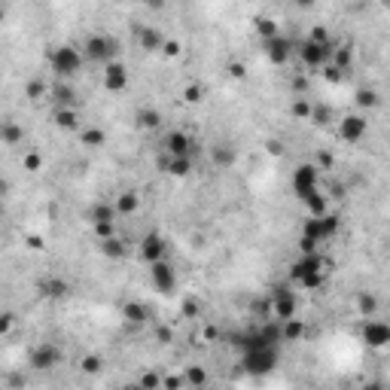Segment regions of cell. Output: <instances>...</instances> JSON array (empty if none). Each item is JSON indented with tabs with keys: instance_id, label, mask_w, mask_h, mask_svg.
<instances>
[{
	"instance_id": "6da1fadb",
	"label": "cell",
	"mask_w": 390,
	"mask_h": 390,
	"mask_svg": "<svg viewBox=\"0 0 390 390\" xmlns=\"http://www.w3.org/2000/svg\"><path fill=\"white\" fill-rule=\"evenodd\" d=\"M275 363H278V351H275V345H268V342L250 345V348L244 351V369L253 372V375H262V372L275 369Z\"/></svg>"
},
{
	"instance_id": "7a4b0ae2",
	"label": "cell",
	"mask_w": 390,
	"mask_h": 390,
	"mask_svg": "<svg viewBox=\"0 0 390 390\" xmlns=\"http://www.w3.org/2000/svg\"><path fill=\"white\" fill-rule=\"evenodd\" d=\"M79 64H82V58H79V52H76L73 46H58V49H52V55H49V67H52L58 76L76 73Z\"/></svg>"
},
{
	"instance_id": "3957f363",
	"label": "cell",
	"mask_w": 390,
	"mask_h": 390,
	"mask_svg": "<svg viewBox=\"0 0 390 390\" xmlns=\"http://www.w3.org/2000/svg\"><path fill=\"white\" fill-rule=\"evenodd\" d=\"M293 192L305 201L311 192H317V168L302 165L299 171H293Z\"/></svg>"
},
{
	"instance_id": "277c9868",
	"label": "cell",
	"mask_w": 390,
	"mask_h": 390,
	"mask_svg": "<svg viewBox=\"0 0 390 390\" xmlns=\"http://www.w3.org/2000/svg\"><path fill=\"white\" fill-rule=\"evenodd\" d=\"M58 348L55 345H49V342H43V345H37V348H31V357H27V363H31V369H37V372H46V369H52L55 363H58Z\"/></svg>"
},
{
	"instance_id": "5b68a950",
	"label": "cell",
	"mask_w": 390,
	"mask_h": 390,
	"mask_svg": "<svg viewBox=\"0 0 390 390\" xmlns=\"http://www.w3.org/2000/svg\"><path fill=\"white\" fill-rule=\"evenodd\" d=\"M149 278H153V287H156L159 293H171V290H174V284H177V278H174V268H171L165 259H156V262H149Z\"/></svg>"
},
{
	"instance_id": "8992f818",
	"label": "cell",
	"mask_w": 390,
	"mask_h": 390,
	"mask_svg": "<svg viewBox=\"0 0 390 390\" xmlns=\"http://www.w3.org/2000/svg\"><path fill=\"white\" fill-rule=\"evenodd\" d=\"M113 55H116V43H113L110 37L95 34V37L85 40V58H92V61H107V58H113Z\"/></svg>"
},
{
	"instance_id": "52a82bcc",
	"label": "cell",
	"mask_w": 390,
	"mask_h": 390,
	"mask_svg": "<svg viewBox=\"0 0 390 390\" xmlns=\"http://www.w3.org/2000/svg\"><path fill=\"white\" fill-rule=\"evenodd\" d=\"M265 55H268V61H272V64H284V61L293 55L290 40H287V37H281V34L268 37V40H265Z\"/></svg>"
},
{
	"instance_id": "ba28073f",
	"label": "cell",
	"mask_w": 390,
	"mask_h": 390,
	"mask_svg": "<svg viewBox=\"0 0 390 390\" xmlns=\"http://www.w3.org/2000/svg\"><path fill=\"white\" fill-rule=\"evenodd\" d=\"M339 134H342V140H351V143L360 140L366 134V119L363 116H345L339 125Z\"/></svg>"
},
{
	"instance_id": "9c48e42d",
	"label": "cell",
	"mask_w": 390,
	"mask_h": 390,
	"mask_svg": "<svg viewBox=\"0 0 390 390\" xmlns=\"http://www.w3.org/2000/svg\"><path fill=\"white\" fill-rule=\"evenodd\" d=\"M363 336H366V342H369L372 348H384L390 342V326L381 323V320H369L366 329H363Z\"/></svg>"
},
{
	"instance_id": "30bf717a",
	"label": "cell",
	"mask_w": 390,
	"mask_h": 390,
	"mask_svg": "<svg viewBox=\"0 0 390 390\" xmlns=\"http://www.w3.org/2000/svg\"><path fill=\"white\" fill-rule=\"evenodd\" d=\"M125 82H128V73H125V64H119V61H113V64L107 67V73H104V85H107L110 92H122V88H125Z\"/></svg>"
},
{
	"instance_id": "8fae6325",
	"label": "cell",
	"mask_w": 390,
	"mask_h": 390,
	"mask_svg": "<svg viewBox=\"0 0 390 390\" xmlns=\"http://www.w3.org/2000/svg\"><path fill=\"white\" fill-rule=\"evenodd\" d=\"M326 55H329V46H323V43H314V40H308V43L302 46V58H305V64H308V67H317V64H323V61H326Z\"/></svg>"
},
{
	"instance_id": "7c38bea8",
	"label": "cell",
	"mask_w": 390,
	"mask_h": 390,
	"mask_svg": "<svg viewBox=\"0 0 390 390\" xmlns=\"http://www.w3.org/2000/svg\"><path fill=\"white\" fill-rule=\"evenodd\" d=\"M165 146H168L171 156H192V140H189L183 131H171V134L165 137Z\"/></svg>"
},
{
	"instance_id": "4fadbf2b",
	"label": "cell",
	"mask_w": 390,
	"mask_h": 390,
	"mask_svg": "<svg viewBox=\"0 0 390 390\" xmlns=\"http://www.w3.org/2000/svg\"><path fill=\"white\" fill-rule=\"evenodd\" d=\"M140 256H143L146 262L162 259V256H165V241H162L159 235H146V238H143V244H140Z\"/></svg>"
},
{
	"instance_id": "5bb4252c",
	"label": "cell",
	"mask_w": 390,
	"mask_h": 390,
	"mask_svg": "<svg viewBox=\"0 0 390 390\" xmlns=\"http://www.w3.org/2000/svg\"><path fill=\"white\" fill-rule=\"evenodd\" d=\"M320 265H323V262H320V256H317V253H305V256H302V259L293 265V272H290V275H293L296 281H302L305 275H311V272H320Z\"/></svg>"
},
{
	"instance_id": "9a60e30c",
	"label": "cell",
	"mask_w": 390,
	"mask_h": 390,
	"mask_svg": "<svg viewBox=\"0 0 390 390\" xmlns=\"http://www.w3.org/2000/svg\"><path fill=\"white\" fill-rule=\"evenodd\" d=\"M293 311H296L293 293H290V290H278V296H275V314H278L281 320H287V317H293Z\"/></svg>"
},
{
	"instance_id": "2e32d148",
	"label": "cell",
	"mask_w": 390,
	"mask_h": 390,
	"mask_svg": "<svg viewBox=\"0 0 390 390\" xmlns=\"http://www.w3.org/2000/svg\"><path fill=\"white\" fill-rule=\"evenodd\" d=\"M0 140L9 143V146H15V143L24 140V128L18 122H0Z\"/></svg>"
},
{
	"instance_id": "e0dca14e",
	"label": "cell",
	"mask_w": 390,
	"mask_h": 390,
	"mask_svg": "<svg viewBox=\"0 0 390 390\" xmlns=\"http://www.w3.org/2000/svg\"><path fill=\"white\" fill-rule=\"evenodd\" d=\"M67 293H70V284H67V281H61V278L43 281V296H49V299H64Z\"/></svg>"
},
{
	"instance_id": "ac0fdd59",
	"label": "cell",
	"mask_w": 390,
	"mask_h": 390,
	"mask_svg": "<svg viewBox=\"0 0 390 390\" xmlns=\"http://www.w3.org/2000/svg\"><path fill=\"white\" fill-rule=\"evenodd\" d=\"M55 122H58V128H64V131H73L76 128V110L73 107H61L58 113H55Z\"/></svg>"
},
{
	"instance_id": "d6986e66",
	"label": "cell",
	"mask_w": 390,
	"mask_h": 390,
	"mask_svg": "<svg viewBox=\"0 0 390 390\" xmlns=\"http://www.w3.org/2000/svg\"><path fill=\"white\" fill-rule=\"evenodd\" d=\"M189 168H192V156H171L168 174H174V177H186Z\"/></svg>"
},
{
	"instance_id": "ffe728a7",
	"label": "cell",
	"mask_w": 390,
	"mask_h": 390,
	"mask_svg": "<svg viewBox=\"0 0 390 390\" xmlns=\"http://www.w3.org/2000/svg\"><path fill=\"white\" fill-rule=\"evenodd\" d=\"M101 250H104V256H110V259H122V256H125V244H122L119 238H104Z\"/></svg>"
},
{
	"instance_id": "44dd1931",
	"label": "cell",
	"mask_w": 390,
	"mask_h": 390,
	"mask_svg": "<svg viewBox=\"0 0 390 390\" xmlns=\"http://www.w3.org/2000/svg\"><path fill=\"white\" fill-rule=\"evenodd\" d=\"M113 207H116V214H134V211H137V195H134V192H125V195L116 198Z\"/></svg>"
},
{
	"instance_id": "7402d4cb",
	"label": "cell",
	"mask_w": 390,
	"mask_h": 390,
	"mask_svg": "<svg viewBox=\"0 0 390 390\" xmlns=\"http://www.w3.org/2000/svg\"><path fill=\"white\" fill-rule=\"evenodd\" d=\"M122 317H128L131 323H143L146 320V308L137 305V302H128V305H122Z\"/></svg>"
},
{
	"instance_id": "603a6c76",
	"label": "cell",
	"mask_w": 390,
	"mask_h": 390,
	"mask_svg": "<svg viewBox=\"0 0 390 390\" xmlns=\"http://www.w3.org/2000/svg\"><path fill=\"white\" fill-rule=\"evenodd\" d=\"M299 336H302V323L293 320V317H287V320H284V329H281V339H284V342H293V339H299Z\"/></svg>"
},
{
	"instance_id": "cb8c5ba5",
	"label": "cell",
	"mask_w": 390,
	"mask_h": 390,
	"mask_svg": "<svg viewBox=\"0 0 390 390\" xmlns=\"http://www.w3.org/2000/svg\"><path fill=\"white\" fill-rule=\"evenodd\" d=\"M214 162H217L220 168H229V165L235 162V149H232V146H217V149H214Z\"/></svg>"
},
{
	"instance_id": "d4e9b609",
	"label": "cell",
	"mask_w": 390,
	"mask_h": 390,
	"mask_svg": "<svg viewBox=\"0 0 390 390\" xmlns=\"http://www.w3.org/2000/svg\"><path fill=\"white\" fill-rule=\"evenodd\" d=\"M137 119H140V125H143V128H159V122H162V116H159L156 110H143Z\"/></svg>"
},
{
	"instance_id": "484cf974",
	"label": "cell",
	"mask_w": 390,
	"mask_h": 390,
	"mask_svg": "<svg viewBox=\"0 0 390 390\" xmlns=\"http://www.w3.org/2000/svg\"><path fill=\"white\" fill-rule=\"evenodd\" d=\"M113 217H116V207H107V204L95 207V223H113Z\"/></svg>"
},
{
	"instance_id": "4316f807",
	"label": "cell",
	"mask_w": 390,
	"mask_h": 390,
	"mask_svg": "<svg viewBox=\"0 0 390 390\" xmlns=\"http://www.w3.org/2000/svg\"><path fill=\"white\" fill-rule=\"evenodd\" d=\"M305 201H308V207H311V214H314V217H323V211H326V204H323V198H320L317 192H311V195H308Z\"/></svg>"
},
{
	"instance_id": "83f0119b",
	"label": "cell",
	"mask_w": 390,
	"mask_h": 390,
	"mask_svg": "<svg viewBox=\"0 0 390 390\" xmlns=\"http://www.w3.org/2000/svg\"><path fill=\"white\" fill-rule=\"evenodd\" d=\"M140 43H143L146 49H159V46H162V37H159L156 31H143V34H140Z\"/></svg>"
},
{
	"instance_id": "f1b7e54d",
	"label": "cell",
	"mask_w": 390,
	"mask_h": 390,
	"mask_svg": "<svg viewBox=\"0 0 390 390\" xmlns=\"http://www.w3.org/2000/svg\"><path fill=\"white\" fill-rule=\"evenodd\" d=\"M82 140H85V146H101V143H104V131H101V128H88Z\"/></svg>"
},
{
	"instance_id": "f546056e",
	"label": "cell",
	"mask_w": 390,
	"mask_h": 390,
	"mask_svg": "<svg viewBox=\"0 0 390 390\" xmlns=\"http://www.w3.org/2000/svg\"><path fill=\"white\" fill-rule=\"evenodd\" d=\"M55 95H58V101H61L64 107H73V98H76V95H73L67 85H58V88H55Z\"/></svg>"
},
{
	"instance_id": "4dcf8cb0",
	"label": "cell",
	"mask_w": 390,
	"mask_h": 390,
	"mask_svg": "<svg viewBox=\"0 0 390 390\" xmlns=\"http://www.w3.org/2000/svg\"><path fill=\"white\" fill-rule=\"evenodd\" d=\"M201 95H204V88H201V85H189V88H186V101H189V104L201 101Z\"/></svg>"
},
{
	"instance_id": "1f68e13d",
	"label": "cell",
	"mask_w": 390,
	"mask_h": 390,
	"mask_svg": "<svg viewBox=\"0 0 390 390\" xmlns=\"http://www.w3.org/2000/svg\"><path fill=\"white\" fill-rule=\"evenodd\" d=\"M259 34L268 40V37H275L278 34V27H275V21H259Z\"/></svg>"
},
{
	"instance_id": "d6a6232c",
	"label": "cell",
	"mask_w": 390,
	"mask_h": 390,
	"mask_svg": "<svg viewBox=\"0 0 390 390\" xmlns=\"http://www.w3.org/2000/svg\"><path fill=\"white\" fill-rule=\"evenodd\" d=\"M82 369H85V372H98V369H101V357H85V360H82Z\"/></svg>"
},
{
	"instance_id": "836d02e7",
	"label": "cell",
	"mask_w": 390,
	"mask_h": 390,
	"mask_svg": "<svg viewBox=\"0 0 390 390\" xmlns=\"http://www.w3.org/2000/svg\"><path fill=\"white\" fill-rule=\"evenodd\" d=\"M311 40H314V43L329 46V37H326V31H323V27H314V31H311Z\"/></svg>"
},
{
	"instance_id": "e575fe53",
	"label": "cell",
	"mask_w": 390,
	"mask_h": 390,
	"mask_svg": "<svg viewBox=\"0 0 390 390\" xmlns=\"http://www.w3.org/2000/svg\"><path fill=\"white\" fill-rule=\"evenodd\" d=\"M95 232H98L101 238H110V235H113V223H95Z\"/></svg>"
},
{
	"instance_id": "d590c367",
	"label": "cell",
	"mask_w": 390,
	"mask_h": 390,
	"mask_svg": "<svg viewBox=\"0 0 390 390\" xmlns=\"http://www.w3.org/2000/svg\"><path fill=\"white\" fill-rule=\"evenodd\" d=\"M360 308H363L366 314H372V311H375V299H372V296H363V299H360Z\"/></svg>"
},
{
	"instance_id": "8d00e7d4",
	"label": "cell",
	"mask_w": 390,
	"mask_h": 390,
	"mask_svg": "<svg viewBox=\"0 0 390 390\" xmlns=\"http://www.w3.org/2000/svg\"><path fill=\"white\" fill-rule=\"evenodd\" d=\"M336 61H339L342 67H348V64H351V52H348V49H342V52H336Z\"/></svg>"
},
{
	"instance_id": "74e56055",
	"label": "cell",
	"mask_w": 390,
	"mask_h": 390,
	"mask_svg": "<svg viewBox=\"0 0 390 390\" xmlns=\"http://www.w3.org/2000/svg\"><path fill=\"white\" fill-rule=\"evenodd\" d=\"M43 92H46V88H43V82H31V88H27V95H31L34 101H37V98H40Z\"/></svg>"
},
{
	"instance_id": "f35d334b",
	"label": "cell",
	"mask_w": 390,
	"mask_h": 390,
	"mask_svg": "<svg viewBox=\"0 0 390 390\" xmlns=\"http://www.w3.org/2000/svg\"><path fill=\"white\" fill-rule=\"evenodd\" d=\"M24 168L27 171H37L40 168V156H24Z\"/></svg>"
},
{
	"instance_id": "ab89813d",
	"label": "cell",
	"mask_w": 390,
	"mask_h": 390,
	"mask_svg": "<svg viewBox=\"0 0 390 390\" xmlns=\"http://www.w3.org/2000/svg\"><path fill=\"white\" fill-rule=\"evenodd\" d=\"M162 49H165V55H177V52H180V43H174V40H171V43H165Z\"/></svg>"
},
{
	"instance_id": "60d3db41",
	"label": "cell",
	"mask_w": 390,
	"mask_h": 390,
	"mask_svg": "<svg viewBox=\"0 0 390 390\" xmlns=\"http://www.w3.org/2000/svg\"><path fill=\"white\" fill-rule=\"evenodd\" d=\"M9 326H12V314H3L0 317V333H9Z\"/></svg>"
},
{
	"instance_id": "b9f144b4",
	"label": "cell",
	"mask_w": 390,
	"mask_h": 390,
	"mask_svg": "<svg viewBox=\"0 0 390 390\" xmlns=\"http://www.w3.org/2000/svg\"><path fill=\"white\" fill-rule=\"evenodd\" d=\"M360 104H375V95L372 92H360Z\"/></svg>"
},
{
	"instance_id": "7bdbcfd3",
	"label": "cell",
	"mask_w": 390,
	"mask_h": 390,
	"mask_svg": "<svg viewBox=\"0 0 390 390\" xmlns=\"http://www.w3.org/2000/svg\"><path fill=\"white\" fill-rule=\"evenodd\" d=\"M314 119H317V122H320V125H323V122H326V119H329V113H326V110H323V107H320V110H314Z\"/></svg>"
},
{
	"instance_id": "ee69618b",
	"label": "cell",
	"mask_w": 390,
	"mask_h": 390,
	"mask_svg": "<svg viewBox=\"0 0 390 390\" xmlns=\"http://www.w3.org/2000/svg\"><path fill=\"white\" fill-rule=\"evenodd\" d=\"M293 113H296V116H305V113H308V107H305V104H296V107H293Z\"/></svg>"
},
{
	"instance_id": "f6af8a7d",
	"label": "cell",
	"mask_w": 390,
	"mask_h": 390,
	"mask_svg": "<svg viewBox=\"0 0 390 390\" xmlns=\"http://www.w3.org/2000/svg\"><path fill=\"white\" fill-rule=\"evenodd\" d=\"M189 381H198V384H201V381H204V375H201V372H189Z\"/></svg>"
},
{
	"instance_id": "bcb514c9",
	"label": "cell",
	"mask_w": 390,
	"mask_h": 390,
	"mask_svg": "<svg viewBox=\"0 0 390 390\" xmlns=\"http://www.w3.org/2000/svg\"><path fill=\"white\" fill-rule=\"evenodd\" d=\"M296 3H299V6H311L314 0H296Z\"/></svg>"
},
{
	"instance_id": "7dc6e473",
	"label": "cell",
	"mask_w": 390,
	"mask_h": 390,
	"mask_svg": "<svg viewBox=\"0 0 390 390\" xmlns=\"http://www.w3.org/2000/svg\"><path fill=\"white\" fill-rule=\"evenodd\" d=\"M146 3H149V6H162L165 0H146Z\"/></svg>"
},
{
	"instance_id": "c3c4849f",
	"label": "cell",
	"mask_w": 390,
	"mask_h": 390,
	"mask_svg": "<svg viewBox=\"0 0 390 390\" xmlns=\"http://www.w3.org/2000/svg\"><path fill=\"white\" fill-rule=\"evenodd\" d=\"M0 217H3V201H0Z\"/></svg>"
},
{
	"instance_id": "681fc988",
	"label": "cell",
	"mask_w": 390,
	"mask_h": 390,
	"mask_svg": "<svg viewBox=\"0 0 390 390\" xmlns=\"http://www.w3.org/2000/svg\"><path fill=\"white\" fill-rule=\"evenodd\" d=\"M0 21H3V9H0Z\"/></svg>"
}]
</instances>
